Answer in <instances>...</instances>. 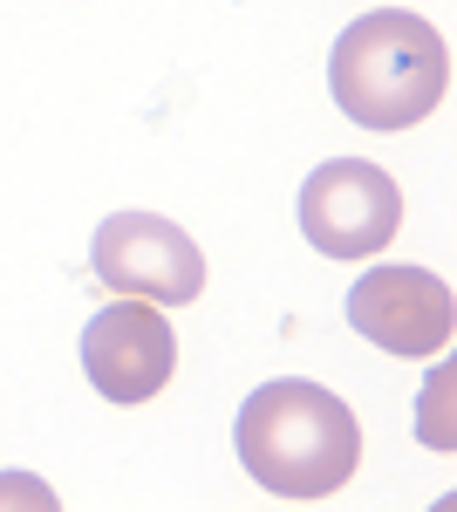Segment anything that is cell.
<instances>
[{
    "mask_svg": "<svg viewBox=\"0 0 457 512\" xmlns=\"http://www.w3.org/2000/svg\"><path fill=\"white\" fill-rule=\"evenodd\" d=\"M239 465L253 472L260 492L280 499H335L355 465H362V424L335 390L321 383H267L239 403Z\"/></svg>",
    "mask_w": 457,
    "mask_h": 512,
    "instance_id": "6da1fadb",
    "label": "cell"
},
{
    "mask_svg": "<svg viewBox=\"0 0 457 512\" xmlns=\"http://www.w3.org/2000/svg\"><path fill=\"white\" fill-rule=\"evenodd\" d=\"M328 89L362 130H410L444 103L451 48L423 14L382 7V14H362L355 28H342L335 55H328Z\"/></svg>",
    "mask_w": 457,
    "mask_h": 512,
    "instance_id": "7a4b0ae2",
    "label": "cell"
},
{
    "mask_svg": "<svg viewBox=\"0 0 457 512\" xmlns=\"http://www.w3.org/2000/svg\"><path fill=\"white\" fill-rule=\"evenodd\" d=\"M89 267L110 294L151 301V308H185L205 294V253L191 246L185 226L157 219V212H116L89 246Z\"/></svg>",
    "mask_w": 457,
    "mask_h": 512,
    "instance_id": "3957f363",
    "label": "cell"
},
{
    "mask_svg": "<svg viewBox=\"0 0 457 512\" xmlns=\"http://www.w3.org/2000/svg\"><path fill=\"white\" fill-rule=\"evenodd\" d=\"M403 226L396 178L369 158H335L301 185V233L328 260H369Z\"/></svg>",
    "mask_w": 457,
    "mask_h": 512,
    "instance_id": "277c9868",
    "label": "cell"
},
{
    "mask_svg": "<svg viewBox=\"0 0 457 512\" xmlns=\"http://www.w3.org/2000/svg\"><path fill=\"white\" fill-rule=\"evenodd\" d=\"M348 328L389 355H444L457 328V294L430 267H376L348 287Z\"/></svg>",
    "mask_w": 457,
    "mask_h": 512,
    "instance_id": "5b68a950",
    "label": "cell"
},
{
    "mask_svg": "<svg viewBox=\"0 0 457 512\" xmlns=\"http://www.w3.org/2000/svg\"><path fill=\"white\" fill-rule=\"evenodd\" d=\"M82 369H89V383L110 403H151L171 383V369H178V335H171L164 308L130 301V294L110 301L82 328Z\"/></svg>",
    "mask_w": 457,
    "mask_h": 512,
    "instance_id": "8992f818",
    "label": "cell"
},
{
    "mask_svg": "<svg viewBox=\"0 0 457 512\" xmlns=\"http://www.w3.org/2000/svg\"><path fill=\"white\" fill-rule=\"evenodd\" d=\"M0 499H28V506H48V512H55V492H41L35 478H0Z\"/></svg>",
    "mask_w": 457,
    "mask_h": 512,
    "instance_id": "52a82bcc",
    "label": "cell"
}]
</instances>
